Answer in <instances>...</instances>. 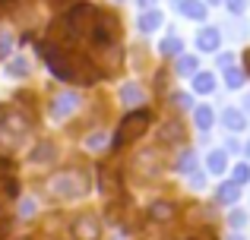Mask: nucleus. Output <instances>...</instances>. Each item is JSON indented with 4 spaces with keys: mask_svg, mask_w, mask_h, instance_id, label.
I'll list each match as a JSON object with an SVG mask.
<instances>
[{
    "mask_svg": "<svg viewBox=\"0 0 250 240\" xmlns=\"http://www.w3.org/2000/svg\"><path fill=\"white\" fill-rule=\"evenodd\" d=\"M247 155H250V142H247Z\"/></svg>",
    "mask_w": 250,
    "mask_h": 240,
    "instance_id": "nucleus-42",
    "label": "nucleus"
},
{
    "mask_svg": "<svg viewBox=\"0 0 250 240\" xmlns=\"http://www.w3.org/2000/svg\"><path fill=\"white\" fill-rule=\"evenodd\" d=\"M225 82H228V89H241V86H244V73L234 70V67H228L225 70Z\"/></svg>",
    "mask_w": 250,
    "mask_h": 240,
    "instance_id": "nucleus-26",
    "label": "nucleus"
},
{
    "mask_svg": "<svg viewBox=\"0 0 250 240\" xmlns=\"http://www.w3.org/2000/svg\"><path fill=\"white\" fill-rule=\"evenodd\" d=\"M222 123H225L228 129H244L247 127V120H244V114L238 111V108H228L225 114H222Z\"/></svg>",
    "mask_w": 250,
    "mask_h": 240,
    "instance_id": "nucleus-18",
    "label": "nucleus"
},
{
    "mask_svg": "<svg viewBox=\"0 0 250 240\" xmlns=\"http://www.w3.org/2000/svg\"><path fill=\"white\" fill-rule=\"evenodd\" d=\"M244 6H247V0H228V10L238 16V13H244Z\"/></svg>",
    "mask_w": 250,
    "mask_h": 240,
    "instance_id": "nucleus-32",
    "label": "nucleus"
},
{
    "mask_svg": "<svg viewBox=\"0 0 250 240\" xmlns=\"http://www.w3.org/2000/svg\"><path fill=\"white\" fill-rule=\"evenodd\" d=\"M193 117H196V127H200V129H209V127H212V108H209V105H200L193 111Z\"/></svg>",
    "mask_w": 250,
    "mask_h": 240,
    "instance_id": "nucleus-21",
    "label": "nucleus"
},
{
    "mask_svg": "<svg viewBox=\"0 0 250 240\" xmlns=\"http://www.w3.org/2000/svg\"><path fill=\"white\" fill-rule=\"evenodd\" d=\"M6 234H10V218H6V215H0V240H3Z\"/></svg>",
    "mask_w": 250,
    "mask_h": 240,
    "instance_id": "nucleus-34",
    "label": "nucleus"
},
{
    "mask_svg": "<svg viewBox=\"0 0 250 240\" xmlns=\"http://www.w3.org/2000/svg\"><path fill=\"white\" fill-rule=\"evenodd\" d=\"M238 196H241V186H238V184H222L219 190H215V199H219L222 205L238 203Z\"/></svg>",
    "mask_w": 250,
    "mask_h": 240,
    "instance_id": "nucleus-12",
    "label": "nucleus"
},
{
    "mask_svg": "<svg viewBox=\"0 0 250 240\" xmlns=\"http://www.w3.org/2000/svg\"><path fill=\"white\" fill-rule=\"evenodd\" d=\"M162 54H165V57H174V54H181V38L168 35L165 41H162Z\"/></svg>",
    "mask_w": 250,
    "mask_h": 240,
    "instance_id": "nucleus-25",
    "label": "nucleus"
},
{
    "mask_svg": "<svg viewBox=\"0 0 250 240\" xmlns=\"http://www.w3.org/2000/svg\"><path fill=\"white\" fill-rule=\"evenodd\" d=\"M19 240H29V237H19Z\"/></svg>",
    "mask_w": 250,
    "mask_h": 240,
    "instance_id": "nucleus-45",
    "label": "nucleus"
},
{
    "mask_svg": "<svg viewBox=\"0 0 250 240\" xmlns=\"http://www.w3.org/2000/svg\"><path fill=\"white\" fill-rule=\"evenodd\" d=\"M0 10H3V0H0Z\"/></svg>",
    "mask_w": 250,
    "mask_h": 240,
    "instance_id": "nucleus-44",
    "label": "nucleus"
},
{
    "mask_svg": "<svg viewBox=\"0 0 250 240\" xmlns=\"http://www.w3.org/2000/svg\"><path fill=\"white\" fill-rule=\"evenodd\" d=\"M187 240H215V234L212 231H196V234H190Z\"/></svg>",
    "mask_w": 250,
    "mask_h": 240,
    "instance_id": "nucleus-33",
    "label": "nucleus"
},
{
    "mask_svg": "<svg viewBox=\"0 0 250 240\" xmlns=\"http://www.w3.org/2000/svg\"><path fill=\"white\" fill-rule=\"evenodd\" d=\"M19 212H22V215H32V212H35V203H32V199H29V203H22V205H19Z\"/></svg>",
    "mask_w": 250,
    "mask_h": 240,
    "instance_id": "nucleus-35",
    "label": "nucleus"
},
{
    "mask_svg": "<svg viewBox=\"0 0 250 240\" xmlns=\"http://www.w3.org/2000/svg\"><path fill=\"white\" fill-rule=\"evenodd\" d=\"M54 3H57V6H63V3H70V0H54Z\"/></svg>",
    "mask_w": 250,
    "mask_h": 240,
    "instance_id": "nucleus-40",
    "label": "nucleus"
},
{
    "mask_svg": "<svg viewBox=\"0 0 250 240\" xmlns=\"http://www.w3.org/2000/svg\"><path fill=\"white\" fill-rule=\"evenodd\" d=\"M177 171H181V174H193L196 171V155L193 152H184L181 161H177Z\"/></svg>",
    "mask_w": 250,
    "mask_h": 240,
    "instance_id": "nucleus-24",
    "label": "nucleus"
},
{
    "mask_svg": "<svg viewBox=\"0 0 250 240\" xmlns=\"http://www.w3.org/2000/svg\"><path fill=\"white\" fill-rule=\"evenodd\" d=\"M212 89H215V76H212V73H196V76H193V92L209 95Z\"/></svg>",
    "mask_w": 250,
    "mask_h": 240,
    "instance_id": "nucleus-17",
    "label": "nucleus"
},
{
    "mask_svg": "<svg viewBox=\"0 0 250 240\" xmlns=\"http://www.w3.org/2000/svg\"><path fill=\"white\" fill-rule=\"evenodd\" d=\"M159 139L165 142V146H181V142H184V127H181V120H168L165 127L159 129Z\"/></svg>",
    "mask_w": 250,
    "mask_h": 240,
    "instance_id": "nucleus-9",
    "label": "nucleus"
},
{
    "mask_svg": "<svg viewBox=\"0 0 250 240\" xmlns=\"http://www.w3.org/2000/svg\"><path fill=\"white\" fill-rule=\"evenodd\" d=\"M48 158H54V146H51V142H42V146L32 152V161H48Z\"/></svg>",
    "mask_w": 250,
    "mask_h": 240,
    "instance_id": "nucleus-27",
    "label": "nucleus"
},
{
    "mask_svg": "<svg viewBox=\"0 0 250 240\" xmlns=\"http://www.w3.org/2000/svg\"><path fill=\"white\" fill-rule=\"evenodd\" d=\"M219 44H222V35H219V29H212V25L200 29V35H196V48H200V51H215Z\"/></svg>",
    "mask_w": 250,
    "mask_h": 240,
    "instance_id": "nucleus-10",
    "label": "nucleus"
},
{
    "mask_svg": "<svg viewBox=\"0 0 250 240\" xmlns=\"http://www.w3.org/2000/svg\"><path fill=\"white\" fill-rule=\"evenodd\" d=\"M121 101H124V105H140V101H143V86H140V82H127V86H124L121 89Z\"/></svg>",
    "mask_w": 250,
    "mask_h": 240,
    "instance_id": "nucleus-14",
    "label": "nucleus"
},
{
    "mask_svg": "<svg viewBox=\"0 0 250 240\" xmlns=\"http://www.w3.org/2000/svg\"><path fill=\"white\" fill-rule=\"evenodd\" d=\"M85 146H89L92 152H102V148H104V136L102 133H92L89 139H85Z\"/></svg>",
    "mask_w": 250,
    "mask_h": 240,
    "instance_id": "nucleus-29",
    "label": "nucleus"
},
{
    "mask_svg": "<svg viewBox=\"0 0 250 240\" xmlns=\"http://www.w3.org/2000/svg\"><path fill=\"white\" fill-rule=\"evenodd\" d=\"M247 180H250V165H244V161H241V165L238 167H234V180H231V184H247Z\"/></svg>",
    "mask_w": 250,
    "mask_h": 240,
    "instance_id": "nucleus-28",
    "label": "nucleus"
},
{
    "mask_svg": "<svg viewBox=\"0 0 250 240\" xmlns=\"http://www.w3.org/2000/svg\"><path fill=\"white\" fill-rule=\"evenodd\" d=\"M73 237L76 240H98L102 237V224H98L95 215H83L73 222Z\"/></svg>",
    "mask_w": 250,
    "mask_h": 240,
    "instance_id": "nucleus-7",
    "label": "nucleus"
},
{
    "mask_svg": "<svg viewBox=\"0 0 250 240\" xmlns=\"http://www.w3.org/2000/svg\"><path fill=\"white\" fill-rule=\"evenodd\" d=\"M247 108H250V98H247Z\"/></svg>",
    "mask_w": 250,
    "mask_h": 240,
    "instance_id": "nucleus-46",
    "label": "nucleus"
},
{
    "mask_svg": "<svg viewBox=\"0 0 250 240\" xmlns=\"http://www.w3.org/2000/svg\"><path fill=\"white\" fill-rule=\"evenodd\" d=\"M102 193L104 196H121V180L114 171H102Z\"/></svg>",
    "mask_w": 250,
    "mask_h": 240,
    "instance_id": "nucleus-15",
    "label": "nucleus"
},
{
    "mask_svg": "<svg viewBox=\"0 0 250 240\" xmlns=\"http://www.w3.org/2000/svg\"><path fill=\"white\" fill-rule=\"evenodd\" d=\"M76 108H80V95L63 92V95H57V98L51 101V117H54V120H63L67 114H73Z\"/></svg>",
    "mask_w": 250,
    "mask_h": 240,
    "instance_id": "nucleus-8",
    "label": "nucleus"
},
{
    "mask_svg": "<svg viewBox=\"0 0 250 240\" xmlns=\"http://www.w3.org/2000/svg\"><path fill=\"white\" fill-rule=\"evenodd\" d=\"M228 222H231V228H244V224H247V212H231Z\"/></svg>",
    "mask_w": 250,
    "mask_h": 240,
    "instance_id": "nucleus-30",
    "label": "nucleus"
},
{
    "mask_svg": "<svg viewBox=\"0 0 250 240\" xmlns=\"http://www.w3.org/2000/svg\"><path fill=\"white\" fill-rule=\"evenodd\" d=\"M219 63H222V67H225V70H228V67H231V63H234V60H231V54H222V57H219Z\"/></svg>",
    "mask_w": 250,
    "mask_h": 240,
    "instance_id": "nucleus-36",
    "label": "nucleus"
},
{
    "mask_svg": "<svg viewBox=\"0 0 250 240\" xmlns=\"http://www.w3.org/2000/svg\"><path fill=\"white\" fill-rule=\"evenodd\" d=\"M193 70H196V57H190V54L177 57V73H181V76H190Z\"/></svg>",
    "mask_w": 250,
    "mask_h": 240,
    "instance_id": "nucleus-23",
    "label": "nucleus"
},
{
    "mask_svg": "<svg viewBox=\"0 0 250 240\" xmlns=\"http://www.w3.org/2000/svg\"><path fill=\"white\" fill-rule=\"evenodd\" d=\"M32 127L29 114L22 108H0V139H19Z\"/></svg>",
    "mask_w": 250,
    "mask_h": 240,
    "instance_id": "nucleus-4",
    "label": "nucleus"
},
{
    "mask_svg": "<svg viewBox=\"0 0 250 240\" xmlns=\"http://www.w3.org/2000/svg\"><path fill=\"white\" fill-rule=\"evenodd\" d=\"M206 165H209V171H212V174H219V171H225V165H228V158H225V152H209V158H206Z\"/></svg>",
    "mask_w": 250,
    "mask_h": 240,
    "instance_id": "nucleus-22",
    "label": "nucleus"
},
{
    "mask_svg": "<svg viewBox=\"0 0 250 240\" xmlns=\"http://www.w3.org/2000/svg\"><path fill=\"white\" fill-rule=\"evenodd\" d=\"M10 51H13V38H10V35L3 32V35H0V57H6Z\"/></svg>",
    "mask_w": 250,
    "mask_h": 240,
    "instance_id": "nucleus-31",
    "label": "nucleus"
},
{
    "mask_svg": "<svg viewBox=\"0 0 250 240\" xmlns=\"http://www.w3.org/2000/svg\"><path fill=\"white\" fill-rule=\"evenodd\" d=\"M48 38H51L54 44H67V38H73V35H70V25H67V19H57V22L48 29Z\"/></svg>",
    "mask_w": 250,
    "mask_h": 240,
    "instance_id": "nucleus-13",
    "label": "nucleus"
},
{
    "mask_svg": "<svg viewBox=\"0 0 250 240\" xmlns=\"http://www.w3.org/2000/svg\"><path fill=\"white\" fill-rule=\"evenodd\" d=\"M228 240H244V237H241V234H234V237H228Z\"/></svg>",
    "mask_w": 250,
    "mask_h": 240,
    "instance_id": "nucleus-41",
    "label": "nucleus"
},
{
    "mask_svg": "<svg viewBox=\"0 0 250 240\" xmlns=\"http://www.w3.org/2000/svg\"><path fill=\"white\" fill-rule=\"evenodd\" d=\"M140 3H143V6H152V3H155V0H140Z\"/></svg>",
    "mask_w": 250,
    "mask_h": 240,
    "instance_id": "nucleus-39",
    "label": "nucleus"
},
{
    "mask_svg": "<svg viewBox=\"0 0 250 240\" xmlns=\"http://www.w3.org/2000/svg\"><path fill=\"white\" fill-rule=\"evenodd\" d=\"M177 10H181L187 19H206V3H200V0H181Z\"/></svg>",
    "mask_w": 250,
    "mask_h": 240,
    "instance_id": "nucleus-11",
    "label": "nucleus"
},
{
    "mask_svg": "<svg viewBox=\"0 0 250 240\" xmlns=\"http://www.w3.org/2000/svg\"><path fill=\"white\" fill-rule=\"evenodd\" d=\"M174 3H181V0H174Z\"/></svg>",
    "mask_w": 250,
    "mask_h": 240,
    "instance_id": "nucleus-47",
    "label": "nucleus"
},
{
    "mask_svg": "<svg viewBox=\"0 0 250 240\" xmlns=\"http://www.w3.org/2000/svg\"><path fill=\"white\" fill-rule=\"evenodd\" d=\"M149 218H152V222H171V218H174V205L171 203H152Z\"/></svg>",
    "mask_w": 250,
    "mask_h": 240,
    "instance_id": "nucleus-16",
    "label": "nucleus"
},
{
    "mask_svg": "<svg viewBox=\"0 0 250 240\" xmlns=\"http://www.w3.org/2000/svg\"><path fill=\"white\" fill-rule=\"evenodd\" d=\"M149 123H152V114L149 111H130L127 117L121 120L117 133H114V148H124V146H130V142H136L149 129Z\"/></svg>",
    "mask_w": 250,
    "mask_h": 240,
    "instance_id": "nucleus-3",
    "label": "nucleus"
},
{
    "mask_svg": "<svg viewBox=\"0 0 250 240\" xmlns=\"http://www.w3.org/2000/svg\"><path fill=\"white\" fill-rule=\"evenodd\" d=\"M48 54V67H51V76L63 82H80V86H89V82L98 79V67L89 60L85 54H76V51H44Z\"/></svg>",
    "mask_w": 250,
    "mask_h": 240,
    "instance_id": "nucleus-1",
    "label": "nucleus"
},
{
    "mask_svg": "<svg viewBox=\"0 0 250 240\" xmlns=\"http://www.w3.org/2000/svg\"><path fill=\"white\" fill-rule=\"evenodd\" d=\"M117 32H121V25H117V19L111 16V13L98 16V19H95V25H92V38H95V44H98L102 51H104V48H114Z\"/></svg>",
    "mask_w": 250,
    "mask_h": 240,
    "instance_id": "nucleus-6",
    "label": "nucleus"
},
{
    "mask_svg": "<svg viewBox=\"0 0 250 240\" xmlns=\"http://www.w3.org/2000/svg\"><path fill=\"white\" fill-rule=\"evenodd\" d=\"M244 67H247V73H250V51H244Z\"/></svg>",
    "mask_w": 250,
    "mask_h": 240,
    "instance_id": "nucleus-38",
    "label": "nucleus"
},
{
    "mask_svg": "<svg viewBox=\"0 0 250 240\" xmlns=\"http://www.w3.org/2000/svg\"><path fill=\"white\" fill-rule=\"evenodd\" d=\"M174 101H177V105H181V108H190V98H187V95H177Z\"/></svg>",
    "mask_w": 250,
    "mask_h": 240,
    "instance_id": "nucleus-37",
    "label": "nucleus"
},
{
    "mask_svg": "<svg viewBox=\"0 0 250 240\" xmlns=\"http://www.w3.org/2000/svg\"><path fill=\"white\" fill-rule=\"evenodd\" d=\"M162 25V13L159 10H146L140 16V32H155Z\"/></svg>",
    "mask_w": 250,
    "mask_h": 240,
    "instance_id": "nucleus-19",
    "label": "nucleus"
},
{
    "mask_svg": "<svg viewBox=\"0 0 250 240\" xmlns=\"http://www.w3.org/2000/svg\"><path fill=\"white\" fill-rule=\"evenodd\" d=\"M98 19V10L92 3H76L73 10L67 13V25H70V35H92V25Z\"/></svg>",
    "mask_w": 250,
    "mask_h": 240,
    "instance_id": "nucleus-5",
    "label": "nucleus"
},
{
    "mask_svg": "<svg viewBox=\"0 0 250 240\" xmlns=\"http://www.w3.org/2000/svg\"><path fill=\"white\" fill-rule=\"evenodd\" d=\"M6 73H10L13 79H22V76H29V60H25V57L10 60V63H6Z\"/></svg>",
    "mask_w": 250,
    "mask_h": 240,
    "instance_id": "nucleus-20",
    "label": "nucleus"
},
{
    "mask_svg": "<svg viewBox=\"0 0 250 240\" xmlns=\"http://www.w3.org/2000/svg\"><path fill=\"white\" fill-rule=\"evenodd\" d=\"M44 190L51 193L54 199H76V196H85L89 193V174L85 171H61L54 177L44 180Z\"/></svg>",
    "mask_w": 250,
    "mask_h": 240,
    "instance_id": "nucleus-2",
    "label": "nucleus"
},
{
    "mask_svg": "<svg viewBox=\"0 0 250 240\" xmlns=\"http://www.w3.org/2000/svg\"><path fill=\"white\" fill-rule=\"evenodd\" d=\"M209 3H219V0H209Z\"/></svg>",
    "mask_w": 250,
    "mask_h": 240,
    "instance_id": "nucleus-43",
    "label": "nucleus"
}]
</instances>
